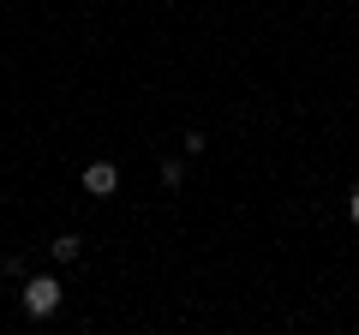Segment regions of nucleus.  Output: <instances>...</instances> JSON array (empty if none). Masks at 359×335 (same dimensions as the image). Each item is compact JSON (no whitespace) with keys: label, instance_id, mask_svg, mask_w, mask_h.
Returning <instances> with one entry per match:
<instances>
[{"label":"nucleus","instance_id":"2","mask_svg":"<svg viewBox=\"0 0 359 335\" xmlns=\"http://www.w3.org/2000/svg\"><path fill=\"white\" fill-rule=\"evenodd\" d=\"M84 192H90V198H114V192H120L114 162H90V168H84Z\"/></svg>","mask_w":359,"mask_h":335},{"label":"nucleus","instance_id":"1","mask_svg":"<svg viewBox=\"0 0 359 335\" xmlns=\"http://www.w3.org/2000/svg\"><path fill=\"white\" fill-rule=\"evenodd\" d=\"M54 306H60V282H48V275H30V282H25V311H30V317H48Z\"/></svg>","mask_w":359,"mask_h":335},{"label":"nucleus","instance_id":"3","mask_svg":"<svg viewBox=\"0 0 359 335\" xmlns=\"http://www.w3.org/2000/svg\"><path fill=\"white\" fill-rule=\"evenodd\" d=\"M48 252H54L60 264H72V258H78V233H60V240H48Z\"/></svg>","mask_w":359,"mask_h":335},{"label":"nucleus","instance_id":"4","mask_svg":"<svg viewBox=\"0 0 359 335\" xmlns=\"http://www.w3.org/2000/svg\"><path fill=\"white\" fill-rule=\"evenodd\" d=\"M347 216L359 221V186H353V192H347Z\"/></svg>","mask_w":359,"mask_h":335}]
</instances>
